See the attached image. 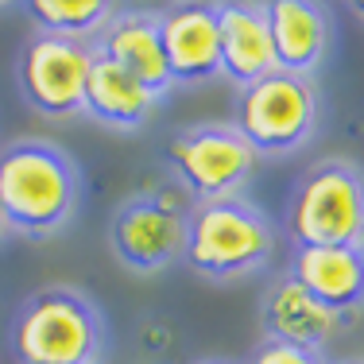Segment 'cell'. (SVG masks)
<instances>
[{
	"mask_svg": "<svg viewBox=\"0 0 364 364\" xmlns=\"http://www.w3.org/2000/svg\"><path fill=\"white\" fill-rule=\"evenodd\" d=\"M82 202V171L58 144L16 140L0 147V218L28 237H50Z\"/></svg>",
	"mask_w": 364,
	"mask_h": 364,
	"instance_id": "1",
	"label": "cell"
},
{
	"mask_svg": "<svg viewBox=\"0 0 364 364\" xmlns=\"http://www.w3.org/2000/svg\"><path fill=\"white\" fill-rule=\"evenodd\" d=\"M279 248V229L245 194L198 202L186 213L182 264L210 283H237L264 272Z\"/></svg>",
	"mask_w": 364,
	"mask_h": 364,
	"instance_id": "2",
	"label": "cell"
},
{
	"mask_svg": "<svg viewBox=\"0 0 364 364\" xmlns=\"http://www.w3.org/2000/svg\"><path fill=\"white\" fill-rule=\"evenodd\" d=\"M105 345V318L74 287L36 291L12 318L16 364H101Z\"/></svg>",
	"mask_w": 364,
	"mask_h": 364,
	"instance_id": "3",
	"label": "cell"
},
{
	"mask_svg": "<svg viewBox=\"0 0 364 364\" xmlns=\"http://www.w3.org/2000/svg\"><path fill=\"white\" fill-rule=\"evenodd\" d=\"M287 232L294 245L364 248V171L349 159H318L291 190Z\"/></svg>",
	"mask_w": 364,
	"mask_h": 364,
	"instance_id": "4",
	"label": "cell"
},
{
	"mask_svg": "<svg viewBox=\"0 0 364 364\" xmlns=\"http://www.w3.org/2000/svg\"><path fill=\"white\" fill-rule=\"evenodd\" d=\"M322 120V97L314 77L283 70L237 90V117L229 120L256 155H291L310 144Z\"/></svg>",
	"mask_w": 364,
	"mask_h": 364,
	"instance_id": "5",
	"label": "cell"
},
{
	"mask_svg": "<svg viewBox=\"0 0 364 364\" xmlns=\"http://www.w3.org/2000/svg\"><path fill=\"white\" fill-rule=\"evenodd\" d=\"M259 155L245 144V136L229 120H202L186 124L167 140V163L190 202H221L240 198L256 171Z\"/></svg>",
	"mask_w": 364,
	"mask_h": 364,
	"instance_id": "6",
	"label": "cell"
},
{
	"mask_svg": "<svg viewBox=\"0 0 364 364\" xmlns=\"http://www.w3.org/2000/svg\"><path fill=\"white\" fill-rule=\"evenodd\" d=\"M90 63H93L90 43L36 31L16 58V82H20L23 101L50 120L77 117L85 105Z\"/></svg>",
	"mask_w": 364,
	"mask_h": 364,
	"instance_id": "7",
	"label": "cell"
},
{
	"mask_svg": "<svg viewBox=\"0 0 364 364\" xmlns=\"http://www.w3.org/2000/svg\"><path fill=\"white\" fill-rule=\"evenodd\" d=\"M109 245L112 256L136 275H151L182 259V245H186V218H175L155 198L132 194L117 205L109 225Z\"/></svg>",
	"mask_w": 364,
	"mask_h": 364,
	"instance_id": "8",
	"label": "cell"
},
{
	"mask_svg": "<svg viewBox=\"0 0 364 364\" xmlns=\"http://www.w3.org/2000/svg\"><path fill=\"white\" fill-rule=\"evenodd\" d=\"M90 47H93V55L109 58L112 66H120V70L132 74L140 85H147L155 97L175 90L167 58H163L155 8H117L112 20L97 31V39Z\"/></svg>",
	"mask_w": 364,
	"mask_h": 364,
	"instance_id": "9",
	"label": "cell"
},
{
	"mask_svg": "<svg viewBox=\"0 0 364 364\" xmlns=\"http://www.w3.org/2000/svg\"><path fill=\"white\" fill-rule=\"evenodd\" d=\"M275 70L314 77L333 47V16L318 0H264Z\"/></svg>",
	"mask_w": 364,
	"mask_h": 364,
	"instance_id": "10",
	"label": "cell"
},
{
	"mask_svg": "<svg viewBox=\"0 0 364 364\" xmlns=\"http://www.w3.org/2000/svg\"><path fill=\"white\" fill-rule=\"evenodd\" d=\"M159 16V43L175 85H202L221 74L218 66V16L213 4H167L155 8Z\"/></svg>",
	"mask_w": 364,
	"mask_h": 364,
	"instance_id": "11",
	"label": "cell"
},
{
	"mask_svg": "<svg viewBox=\"0 0 364 364\" xmlns=\"http://www.w3.org/2000/svg\"><path fill=\"white\" fill-rule=\"evenodd\" d=\"M341 322L345 318H337L306 287H299L291 272H279L267 283V291L259 294V329H264V337L294 345V349L322 353L341 329Z\"/></svg>",
	"mask_w": 364,
	"mask_h": 364,
	"instance_id": "12",
	"label": "cell"
},
{
	"mask_svg": "<svg viewBox=\"0 0 364 364\" xmlns=\"http://www.w3.org/2000/svg\"><path fill=\"white\" fill-rule=\"evenodd\" d=\"M213 16H218V66L237 90L275 70L264 0H221L213 4Z\"/></svg>",
	"mask_w": 364,
	"mask_h": 364,
	"instance_id": "13",
	"label": "cell"
},
{
	"mask_svg": "<svg viewBox=\"0 0 364 364\" xmlns=\"http://www.w3.org/2000/svg\"><path fill=\"white\" fill-rule=\"evenodd\" d=\"M287 272L337 318L364 306V248L357 245H294Z\"/></svg>",
	"mask_w": 364,
	"mask_h": 364,
	"instance_id": "14",
	"label": "cell"
},
{
	"mask_svg": "<svg viewBox=\"0 0 364 364\" xmlns=\"http://www.w3.org/2000/svg\"><path fill=\"white\" fill-rule=\"evenodd\" d=\"M155 105H159V97L147 85H140L120 66H112L109 58L93 55L90 77H85V105H82L90 120L112 128V132H136L151 120Z\"/></svg>",
	"mask_w": 364,
	"mask_h": 364,
	"instance_id": "15",
	"label": "cell"
},
{
	"mask_svg": "<svg viewBox=\"0 0 364 364\" xmlns=\"http://www.w3.org/2000/svg\"><path fill=\"white\" fill-rule=\"evenodd\" d=\"M117 8L120 4H109V0H31V4H23V12L36 20V31L93 43Z\"/></svg>",
	"mask_w": 364,
	"mask_h": 364,
	"instance_id": "16",
	"label": "cell"
},
{
	"mask_svg": "<svg viewBox=\"0 0 364 364\" xmlns=\"http://www.w3.org/2000/svg\"><path fill=\"white\" fill-rule=\"evenodd\" d=\"M240 364H326V357L322 353H306V349H294V345L264 337V341L248 353V360H240Z\"/></svg>",
	"mask_w": 364,
	"mask_h": 364,
	"instance_id": "17",
	"label": "cell"
},
{
	"mask_svg": "<svg viewBox=\"0 0 364 364\" xmlns=\"http://www.w3.org/2000/svg\"><path fill=\"white\" fill-rule=\"evenodd\" d=\"M144 333H155V337H147V345H151V349H163V345H167V329H163L159 322H147Z\"/></svg>",
	"mask_w": 364,
	"mask_h": 364,
	"instance_id": "18",
	"label": "cell"
},
{
	"mask_svg": "<svg viewBox=\"0 0 364 364\" xmlns=\"http://www.w3.org/2000/svg\"><path fill=\"white\" fill-rule=\"evenodd\" d=\"M349 12L357 16V20H364V0H357V4H349Z\"/></svg>",
	"mask_w": 364,
	"mask_h": 364,
	"instance_id": "19",
	"label": "cell"
},
{
	"mask_svg": "<svg viewBox=\"0 0 364 364\" xmlns=\"http://www.w3.org/2000/svg\"><path fill=\"white\" fill-rule=\"evenodd\" d=\"M194 364H237V360H194Z\"/></svg>",
	"mask_w": 364,
	"mask_h": 364,
	"instance_id": "20",
	"label": "cell"
},
{
	"mask_svg": "<svg viewBox=\"0 0 364 364\" xmlns=\"http://www.w3.org/2000/svg\"><path fill=\"white\" fill-rule=\"evenodd\" d=\"M333 364H364V360H357V357H353V360H333Z\"/></svg>",
	"mask_w": 364,
	"mask_h": 364,
	"instance_id": "21",
	"label": "cell"
},
{
	"mask_svg": "<svg viewBox=\"0 0 364 364\" xmlns=\"http://www.w3.org/2000/svg\"><path fill=\"white\" fill-rule=\"evenodd\" d=\"M4 229H8V225H4V218H0V237H4Z\"/></svg>",
	"mask_w": 364,
	"mask_h": 364,
	"instance_id": "22",
	"label": "cell"
}]
</instances>
